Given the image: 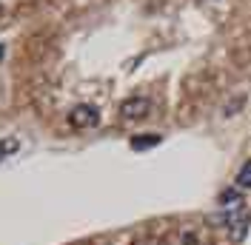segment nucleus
Wrapping results in <instances>:
<instances>
[{"label": "nucleus", "instance_id": "nucleus-7", "mask_svg": "<svg viewBox=\"0 0 251 245\" xmlns=\"http://www.w3.org/2000/svg\"><path fill=\"white\" fill-rule=\"evenodd\" d=\"M17 148H20V140H17V137H3V140H0V160L12 157Z\"/></svg>", "mask_w": 251, "mask_h": 245}, {"label": "nucleus", "instance_id": "nucleus-1", "mask_svg": "<svg viewBox=\"0 0 251 245\" xmlns=\"http://www.w3.org/2000/svg\"><path fill=\"white\" fill-rule=\"evenodd\" d=\"M97 122H100V111L89 103H80L69 111V125L72 128H94Z\"/></svg>", "mask_w": 251, "mask_h": 245}, {"label": "nucleus", "instance_id": "nucleus-2", "mask_svg": "<svg viewBox=\"0 0 251 245\" xmlns=\"http://www.w3.org/2000/svg\"><path fill=\"white\" fill-rule=\"evenodd\" d=\"M149 111H151L149 97H128V100L120 103V117L123 120H143V117H149Z\"/></svg>", "mask_w": 251, "mask_h": 245}, {"label": "nucleus", "instance_id": "nucleus-6", "mask_svg": "<svg viewBox=\"0 0 251 245\" xmlns=\"http://www.w3.org/2000/svg\"><path fill=\"white\" fill-rule=\"evenodd\" d=\"M234 185H237V191H249L251 188V160L249 163H243V169L237 171Z\"/></svg>", "mask_w": 251, "mask_h": 245}, {"label": "nucleus", "instance_id": "nucleus-10", "mask_svg": "<svg viewBox=\"0 0 251 245\" xmlns=\"http://www.w3.org/2000/svg\"><path fill=\"white\" fill-rule=\"evenodd\" d=\"M205 3H208V0H205Z\"/></svg>", "mask_w": 251, "mask_h": 245}, {"label": "nucleus", "instance_id": "nucleus-9", "mask_svg": "<svg viewBox=\"0 0 251 245\" xmlns=\"http://www.w3.org/2000/svg\"><path fill=\"white\" fill-rule=\"evenodd\" d=\"M3 54H6V46H3V43H0V60H3Z\"/></svg>", "mask_w": 251, "mask_h": 245}, {"label": "nucleus", "instance_id": "nucleus-5", "mask_svg": "<svg viewBox=\"0 0 251 245\" xmlns=\"http://www.w3.org/2000/svg\"><path fill=\"white\" fill-rule=\"evenodd\" d=\"M160 134H137V137H131V148L134 151H143V148H154L160 146Z\"/></svg>", "mask_w": 251, "mask_h": 245}, {"label": "nucleus", "instance_id": "nucleus-3", "mask_svg": "<svg viewBox=\"0 0 251 245\" xmlns=\"http://www.w3.org/2000/svg\"><path fill=\"white\" fill-rule=\"evenodd\" d=\"M226 225H228V234H231V240H243L251 228V214L249 211H228L226 217Z\"/></svg>", "mask_w": 251, "mask_h": 245}, {"label": "nucleus", "instance_id": "nucleus-4", "mask_svg": "<svg viewBox=\"0 0 251 245\" xmlns=\"http://www.w3.org/2000/svg\"><path fill=\"white\" fill-rule=\"evenodd\" d=\"M243 106H246V94H234V97L223 106V111H220V114H223L226 120H231V117H237V114L243 111Z\"/></svg>", "mask_w": 251, "mask_h": 245}, {"label": "nucleus", "instance_id": "nucleus-8", "mask_svg": "<svg viewBox=\"0 0 251 245\" xmlns=\"http://www.w3.org/2000/svg\"><path fill=\"white\" fill-rule=\"evenodd\" d=\"M220 205H231L228 211L243 208V205H240V191H223V194H220Z\"/></svg>", "mask_w": 251, "mask_h": 245}]
</instances>
